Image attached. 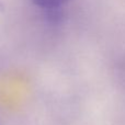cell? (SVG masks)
<instances>
[{"label":"cell","instance_id":"1","mask_svg":"<svg viewBox=\"0 0 125 125\" xmlns=\"http://www.w3.org/2000/svg\"><path fill=\"white\" fill-rule=\"evenodd\" d=\"M67 1L68 0H32L35 6H39L44 9H57Z\"/></svg>","mask_w":125,"mask_h":125}]
</instances>
